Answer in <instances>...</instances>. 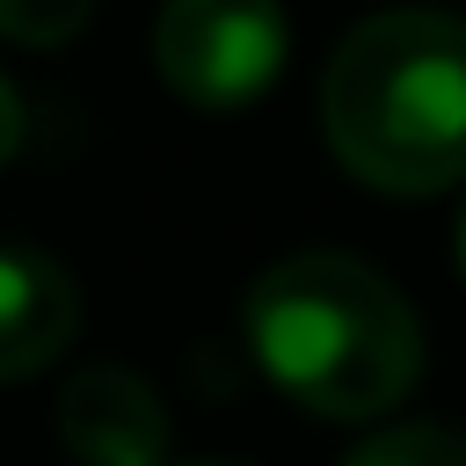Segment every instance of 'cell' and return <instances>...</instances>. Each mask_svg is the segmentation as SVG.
Wrapping results in <instances>:
<instances>
[{"instance_id": "obj_1", "label": "cell", "mask_w": 466, "mask_h": 466, "mask_svg": "<svg viewBox=\"0 0 466 466\" xmlns=\"http://www.w3.org/2000/svg\"><path fill=\"white\" fill-rule=\"evenodd\" d=\"M262 379L328 422H379L422 379V320L393 277L357 255H284L240 306Z\"/></svg>"}, {"instance_id": "obj_2", "label": "cell", "mask_w": 466, "mask_h": 466, "mask_svg": "<svg viewBox=\"0 0 466 466\" xmlns=\"http://www.w3.org/2000/svg\"><path fill=\"white\" fill-rule=\"evenodd\" d=\"M328 153L386 197H444L466 182V22L400 7L357 22L320 80Z\"/></svg>"}, {"instance_id": "obj_3", "label": "cell", "mask_w": 466, "mask_h": 466, "mask_svg": "<svg viewBox=\"0 0 466 466\" xmlns=\"http://www.w3.org/2000/svg\"><path fill=\"white\" fill-rule=\"evenodd\" d=\"M291 58L284 0H160L153 66L189 109H248Z\"/></svg>"}, {"instance_id": "obj_4", "label": "cell", "mask_w": 466, "mask_h": 466, "mask_svg": "<svg viewBox=\"0 0 466 466\" xmlns=\"http://www.w3.org/2000/svg\"><path fill=\"white\" fill-rule=\"evenodd\" d=\"M58 444L80 466H167V408L138 371L95 364L58 393Z\"/></svg>"}, {"instance_id": "obj_5", "label": "cell", "mask_w": 466, "mask_h": 466, "mask_svg": "<svg viewBox=\"0 0 466 466\" xmlns=\"http://www.w3.org/2000/svg\"><path fill=\"white\" fill-rule=\"evenodd\" d=\"M73 328H80L73 277L36 248H0V386L58 364Z\"/></svg>"}, {"instance_id": "obj_6", "label": "cell", "mask_w": 466, "mask_h": 466, "mask_svg": "<svg viewBox=\"0 0 466 466\" xmlns=\"http://www.w3.org/2000/svg\"><path fill=\"white\" fill-rule=\"evenodd\" d=\"M342 466H466V437L444 422H393L371 430Z\"/></svg>"}, {"instance_id": "obj_7", "label": "cell", "mask_w": 466, "mask_h": 466, "mask_svg": "<svg viewBox=\"0 0 466 466\" xmlns=\"http://www.w3.org/2000/svg\"><path fill=\"white\" fill-rule=\"evenodd\" d=\"M87 15H95V0H0V36L51 51V44H73L87 29Z\"/></svg>"}, {"instance_id": "obj_8", "label": "cell", "mask_w": 466, "mask_h": 466, "mask_svg": "<svg viewBox=\"0 0 466 466\" xmlns=\"http://www.w3.org/2000/svg\"><path fill=\"white\" fill-rule=\"evenodd\" d=\"M15 146H22V95H15V80L0 73V167L15 160Z\"/></svg>"}, {"instance_id": "obj_9", "label": "cell", "mask_w": 466, "mask_h": 466, "mask_svg": "<svg viewBox=\"0 0 466 466\" xmlns=\"http://www.w3.org/2000/svg\"><path fill=\"white\" fill-rule=\"evenodd\" d=\"M451 255H459V277H466V204H459V226H451Z\"/></svg>"}, {"instance_id": "obj_10", "label": "cell", "mask_w": 466, "mask_h": 466, "mask_svg": "<svg viewBox=\"0 0 466 466\" xmlns=\"http://www.w3.org/2000/svg\"><path fill=\"white\" fill-rule=\"evenodd\" d=\"M197 466H226V459H197Z\"/></svg>"}]
</instances>
